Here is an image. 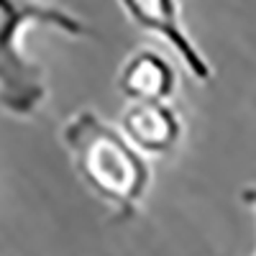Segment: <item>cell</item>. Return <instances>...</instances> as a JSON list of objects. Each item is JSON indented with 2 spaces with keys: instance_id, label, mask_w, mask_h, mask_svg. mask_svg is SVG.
<instances>
[{
  "instance_id": "cell-5",
  "label": "cell",
  "mask_w": 256,
  "mask_h": 256,
  "mask_svg": "<svg viewBox=\"0 0 256 256\" xmlns=\"http://www.w3.org/2000/svg\"><path fill=\"white\" fill-rule=\"evenodd\" d=\"M118 90L131 102H164L177 90V70L162 52L136 49L118 70Z\"/></svg>"
},
{
  "instance_id": "cell-2",
  "label": "cell",
  "mask_w": 256,
  "mask_h": 256,
  "mask_svg": "<svg viewBox=\"0 0 256 256\" xmlns=\"http://www.w3.org/2000/svg\"><path fill=\"white\" fill-rule=\"evenodd\" d=\"M34 26L56 28L74 38L90 34L80 16L56 3L0 0V108L16 118H34L49 95L41 64L24 49V34Z\"/></svg>"
},
{
  "instance_id": "cell-6",
  "label": "cell",
  "mask_w": 256,
  "mask_h": 256,
  "mask_svg": "<svg viewBox=\"0 0 256 256\" xmlns=\"http://www.w3.org/2000/svg\"><path fill=\"white\" fill-rule=\"evenodd\" d=\"M241 200L256 210V184H251V187H246V190L241 192Z\"/></svg>"
},
{
  "instance_id": "cell-4",
  "label": "cell",
  "mask_w": 256,
  "mask_h": 256,
  "mask_svg": "<svg viewBox=\"0 0 256 256\" xmlns=\"http://www.w3.org/2000/svg\"><path fill=\"white\" fill-rule=\"evenodd\" d=\"M120 131L144 156L172 154L182 141L184 123L177 108L164 102H131L120 116Z\"/></svg>"
},
{
  "instance_id": "cell-3",
  "label": "cell",
  "mask_w": 256,
  "mask_h": 256,
  "mask_svg": "<svg viewBox=\"0 0 256 256\" xmlns=\"http://www.w3.org/2000/svg\"><path fill=\"white\" fill-rule=\"evenodd\" d=\"M118 3L134 26L162 38L198 82L212 80V64L182 24L180 0H118Z\"/></svg>"
},
{
  "instance_id": "cell-1",
  "label": "cell",
  "mask_w": 256,
  "mask_h": 256,
  "mask_svg": "<svg viewBox=\"0 0 256 256\" xmlns=\"http://www.w3.org/2000/svg\"><path fill=\"white\" fill-rule=\"evenodd\" d=\"M62 144L82 184L113 210L118 220H131L152 187L148 159L95 110L82 108L62 126Z\"/></svg>"
}]
</instances>
